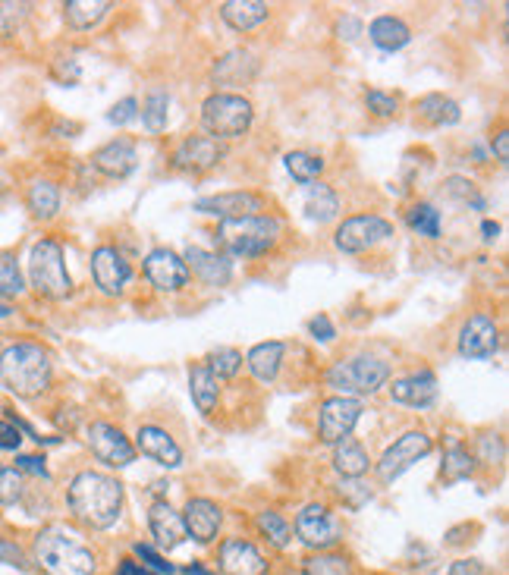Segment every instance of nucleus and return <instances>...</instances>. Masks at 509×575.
<instances>
[{
    "mask_svg": "<svg viewBox=\"0 0 509 575\" xmlns=\"http://www.w3.org/2000/svg\"><path fill=\"white\" fill-rule=\"evenodd\" d=\"M70 513L88 525L95 532H104V528L117 525L120 513H123V484L117 478H110L104 472H92L85 469L70 481Z\"/></svg>",
    "mask_w": 509,
    "mask_h": 575,
    "instance_id": "f257e3e1",
    "label": "nucleus"
},
{
    "mask_svg": "<svg viewBox=\"0 0 509 575\" xmlns=\"http://www.w3.org/2000/svg\"><path fill=\"white\" fill-rule=\"evenodd\" d=\"M22 497V475L19 469H4L0 466V503L10 506Z\"/></svg>",
    "mask_w": 509,
    "mask_h": 575,
    "instance_id": "c03bdc74",
    "label": "nucleus"
},
{
    "mask_svg": "<svg viewBox=\"0 0 509 575\" xmlns=\"http://www.w3.org/2000/svg\"><path fill=\"white\" fill-rule=\"evenodd\" d=\"M54 362L51 352L38 343H16L0 352V384L16 396H41L51 387Z\"/></svg>",
    "mask_w": 509,
    "mask_h": 575,
    "instance_id": "f03ea898",
    "label": "nucleus"
},
{
    "mask_svg": "<svg viewBox=\"0 0 509 575\" xmlns=\"http://www.w3.org/2000/svg\"><path fill=\"white\" fill-rule=\"evenodd\" d=\"M0 560H4V563H10V566L26 569V557H22L19 544H13V541H0Z\"/></svg>",
    "mask_w": 509,
    "mask_h": 575,
    "instance_id": "864d4df0",
    "label": "nucleus"
},
{
    "mask_svg": "<svg viewBox=\"0 0 509 575\" xmlns=\"http://www.w3.org/2000/svg\"><path fill=\"white\" fill-rule=\"evenodd\" d=\"M494 154H497V161L506 164L509 161V132H497V139H494Z\"/></svg>",
    "mask_w": 509,
    "mask_h": 575,
    "instance_id": "13d9d810",
    "label": "nucleus"
},
{
    "mask_svg": "<svg viewBox=\"0 0 509 575\" xmlns=\"http://www.w3.org/2000/svg\"><path fill=\"white\" fill-rule=\"evenodd\" d=\"M450 575H484L481 560H456L450 566Z\"/></svg>",
    "mask_w": 509,
    "mask_h": 575,
    "instance_id": "4d7b16f0",
    "label": "nucleus"
},
{
    "mask_svg": "<svg viewBox=\"0 0 509 575\" xmlns=\"http://www.w3.org/2000/svg\"><path fill=\"white\" fill-rule=\"evenodd\" d=\"M145 277H148V283L154 286V290L176 293L189 283V268L173 249H154L145 258Z\"/></svg>",
    "mask_w": 509,
    "mask_h": 575,
    "instance_id": "ddd939ff",
    "label": "nucleus"
},
{
    "mask_svg": "<svg viewBox=\"0 0 509 575\" xmlns=\"http://www.w3.org/2000/svg\"><path fill=\"white\" fill-rule=\"evenodd\" d=\"M296 535L305 547H315V550L334 547L340 538L337 522L330 519L327 506H321V503H308L305 510L296 516Z\"/></svg>",
    "mask_w": 509,
    "mask_h": 575,
    "instance_id": "2eb2a0df",
    "label": "nucleus"
},
{
    "mask_svg": "<svg viewBox=\"0 0 509 575\" xmlns=\"http://www.w3.org/2000/svg\"><path fill=\"white\" fill-rule=\"evenodd\" d=\"M92 164H95V170L110 176V180H123V176H129L132 170H136V164H139L136 142L126 139V136L107 142V145H101L92 154Z\"/></svg>",
    "mask_w": 509,
    "mask_h": 575,
    "instance_id": "aec40b11",
    "label": "nucleus"
},
{
    "mask_svg": "<svg viewBox=\"0 0 509 575\" xmlns=\"http://www.w3.org/2000/svg\"><path fill=\"white\" fill-rule=\"evenodd\" d=\"M148 528L154 535V544L161 550H176L183 541H186V525H183V516L173 510L167 500H158L151 503V513H148Z\"/></svg>",
    "mask_w": 509,
    "mask_h": 575,
    "instance_id": "4be33fe9",
    "label": "nucleus"
},
{
    "mask_svg": "<svg viewBox=\"0 0 509 575\" xmlns=\"http://www.w3.org/2000/svg\"><path fill=\"white\" fill-rule=\"evenodd\" d=\"M371 466V459L365 453L362 444H356V440H343V444H337V453H334V469L343 475V478H359L365 475Z\"/></svg>",
    "mask_w": 509,
    "mask_h": 575,
    "instance_id": "72a5a7b5",
    "label": "nucleus"
},
{
    "mask_svg": "<svg viewBox=\"0 0 509 575\" xmlns=\"http://www.w3.org/2000/svg\"><path fill=\"white\" fill-rule=\"evenodd\" d=\"M365 104H368V110L374 117H393L396 114V98L378 92V88H371V92L365 95Z\"/></svg>",
    "mask_w": 509,
    "mask_h": 575,
    "instance_id": "a18cd8bd",
    "label": "nucleus"
},
{
    "mask_svg": "<svg viewBox=\"0 0 509 575\" xmlns=\"http://www.w3.org/2000/svg\"><path fill=\"white\" fill-rule=\"evenodd\" d=\"M362 415V403L352 400V396H330L321 406V415H318V437L324 444H343L349 440L352 428H356Z\"/></svg>",
    "mask_w": 509,
    "mask_h": 575,
    "instance_id": "9d476101",
    "label": "nucleus"
},
{
    "mask_svg": "<svg viewBox=\"0 0 509 575\" xmlns=\"http://www.w3.org/2000/svg\"><path fill=\"white\" fill-rule=\"evenodd\" d=\"M268 13H271V7L261 4V0H227V4L220 7V19L236 32L258 29L261 22L268 19Z\"/></svg>",
    "mask_w": 509,
    "mask_h": 575,
    "instance_id": "a878e982",
    "label": "nucleus"
},
{
    "mask_svg": "<svg viewBox=\"0 0 509 575\" xmlns=\"http://www.w3.org/2000/svg\"><path fill=\"white\" fill-rule=\"evenodd\" d=\"M220 522H224V513L220 506L208 497H192L183 510V525H186V535L195 538L198 544H211L220 532Z\"/></svg>",
    "mask_w": 509,
    "mask_h": 575,
    "instance_id": "a211bd4d",
    "label": "nucleus"
},
{
    "mask_svg": "<svg viewBox=\"0 0 509 575\" xmlns=\"http://www.w3.org/2000/svg\"><path fill=\"white\" fill-rule=\"evenodd\" d=\"M26 286H22V274H19V264L13 252H0V296L13 299L19 296Z\"/></svg>",
    "mask_w": 509,
    "mask_h": 575,
    "instance_id": "79ce46f5",
    "label": "nucleus"
},
{
    "mask_svg": "<svg viewBox=\"0 0 509 575\" xmlns=\"http://www.w3.org/2000/svg\"><path fill=\"white\" fill-rule=\"evenodd\" d=\"M117 575H151V572H148V569H142L139 563L123 560V563H120V569H117Z\"/></svg>",
    "mask_w": 509,
    "mask_h": 575,
    "instance_id": "bf43d9fd",
    "label": "nucleus"
},
{
    "mask_svg": "<svg viewBox=\"0 0 509 575\" xmlns=\"http://www.w3.org/2000/svg\"><path fill=\"white\" fill-rule=\"evenodd\" d=\"M302 572L305 575H352V563L343 554H318L305 560Z\"/></svg>",
    "mask_w": 509,
    "mask_h": 575,
    "instance_id": "ea45409f",
    "label": "nucleus"
},
{
    "mask_svg": "<svg viewBox=\"0 0 509 575\" xmlns=\"http://www.w3.org/2000/svg\"><path fill=\"white\" fill-rule=\"evenodd\" d=\"M208 368H211V374H214L217 381H230V378H236L239 368H242V352L230 349V346L214 349L211 359H208Z\"/></svg>",
    "mask_w": 509,
    "mask_h": 575,
    "instance_id": "a19ab883",
    "label": "nucleus"
},
{
    "mask_svg": "<svg viewBox=\"0 0 509 575\" xmlns=\"http://www.w3.org/2000/svg\"><path fill=\"white\" fill-rule=\"evenodd\" d=\"M406 220H409V227L418 230L422 236L428 239H440V211L428 202H418L406 211Z\"/></svg>",
    "mask_w": 509,
    "mask_h": 575,
    "instance_id": "e433bc0d",
    "label": "nucleus"
},
{
    "mask_svg": "<svg viewBox=\"0 0 509 575\" xmlns=\"http://www.w3.org/2000/svg\"><path fill=\"white\" fill-rule=\"evenodd\" d=\"M136 117H139V101L136 98H123L120 104L110 107V114H107V120L114 126H126L129 120H136Z\"/></svg>",
    "mask_w": 509,
    "mask_h": 575,
    "instance_id": "de8ad7c7",
    "label": "nucleus"
},
{
    "mask_svg": "<svg viewBox=\"0 0 509 575\" xmlns=\"http://www.w3.org/2000/svg\"><path fill=\"white\" fill-rule=\"evenodd\" d=\"M264 208H268V202H264L258 192H246V189L208 195V198H198V202H195L198 214H211V217H220V220L258 217V214H264Z\"/></svg>",
    "mask_w": 509,
    "mask_h": 575,
    "instance_id": "f8f14e48",
    "label": "nucleus"
},
{
    "mask_svg": "<svg viewBox=\"0 0 509 575\" xmlns=\"http://www.w3.org/2000/svg\"><path fill=\"white\" fill-rule=\"evenodd\" d=\"M183 261H186L189 274H195L205 286H227L230 277H233V264L227 261V255H217V252H208V249L189 246Z\"/></svg>",
    "mask_w": 509,
    "mask_h": 575,
    "instance_id": "b1692460",
    "label": "nucleus"
},
{
    "mask_svg": "<svg viewBox=\"0 0 509 575\" xmlns=\"http://www.w3.org/2000/svg\"><path fill=\"white\" fill-rule=\"evenodd\" d=\"M431 437L425 431H406L403 437H396L393 444L384 450L381 462H378V478L384 484L396 481L406 469H412L418 459H425L431 453Z\"/></svg>",
    "mask_w": 509,
    "mask_h": 575,
    "instance_id": "1a4fd4ad",
    "label": "nucleus"
},
{
    "mask_svg": "<svg viewBox=\"0 0 509 575\" xmlns=\"http://www.w3.org/2000/svg\"><path fill=\"white\" fill-rule=\"evenodd\" d=\"M472 472H475L472 453L453 440V444L447 447V453H444V469H440V475H444V481H462V478H469Z\"/></svg>",
    "mask_w": 509,
    "mask_h": 575,
    "instance_id": "c9c22d12",
    "label": "nucleus"
},
{
    "mask_svg": "<svg viewBox=\"0 0 509 575\" xmlns=\"http://www.w3.org/2000/svg\"><path fill=\"white\" fill-rule=\"evenodd\" d=\"M136 557H139L148 569H154V572H167V575L173 572V566L158 554V550H151L148 544H136Z\"/></svg>",
    "mask_w": 509,
    "mask_h": 575,
    "instance_id": "8fccbe9b",
    "label": "nucleus"
},
{
    "mask_svg": "<svg viewBox=\"0 0 509 575\" xmlns=\"http://www.w3.org/2000/svg\"><path fill=\"white\" fill-rule=\"evenodd\" d=\"M16 469H26V472H32V475L48 478V469H44V459H41V456H19V459H16Z\"/></svg>",
    "mask_w": 509,
    "mask_h": 575,
    "instance_id": "5fc2aeb1",
    "label": "nucleus"
},
{
    "mask_svg": "<svg viewBox=\"0 0 509 575\" xmlns=\"http://www.w3.org/2000/svg\"><path fill=\"white\" fill-rule=\"evenodd\" d=\"M283 224L271 214L258 217H239V220H220L217 242L236 258H258L277 246Z\"/></svg>",
    "mask_w": 509,
    "mask_h": 575,
    "instance_id": "20e7f679",
    "label": "nucleus"
},
{
    "mask_svg": "<svg viewBox=\"0 0 509 575\" xmlns=\"http://www.w3.org/2000/svg\"><path fill=\"white\" fill-rule=\"evenodd\" d=\"M214 82L217 85H249L258 76V57L252 51H230L214 63Z\"/></svg>",
    "mask_w": 509,
    "mask_h": 575,
    "instance_id": "393cba45",
    "label": "nucleus"
},
{
    "mask_svg": "<svg viewBox=\"0 0 509 575\" xmlns=\"http://www.w3.org/2000/svg\"><path fill=\"white\" fill-rule=\"evenodd\" d=\"M22 444V434L13 422H7V418H0V450H19Z\"/></svg>",
    "mask_w": 509,
    "mask_h": 575,
    "instance_id": "3c124183",
    "label": "nucleus"
},
{
    "mask_svg": "<svg viewBox=\"0 0 509 575\" xmlns=\"http://www.w3.org/2000/svg\"><path fill=\"white\" fill-rule=\"evenodd\" d=\"M337 32H340V38L352 41V38H359V32H362V22H359L356 16H343V19H340V26H337Z\"/></svg>",
    "mask_w": 509,
    "mask_h": 575,
    "instance_id": "6e6d98bb",
    "label": "nucleus"
},
{
    "mask_svg": "<svg viewBox=\"0 0 509 575\" xmlns=\"http://www.w3.org/2000/svg\"><path fill=\"white\" fill-rule=\"evenodd\" d=\"M88 447L110 469H126L136 459V447L129 444V437L110 422H92L88 425Z\"/></svg>",
    "mask_w": 509,
    "mask_h": 575,
    "instance_id": "9b49d317",
    "label": "nucleus"
},
{
    "mask_svg": "<svg viewBox=\"0 0 509 575\" xmlns=\"http://www.w3.org/2000/svg\"><path fill=\"white\" fill-rule=\"evenodd\" d=\"M390 396H393L396 403L415 406V409L431 406L437 400V378H434V371L422 368V371L406 374V378H400V381H393Z\"/></svg>",
    "mask_w": 509,
    "mask_h": 575,
    "instance_id": "5701e85b",
    "label": "nucleus"
},
{
    "mask_svg": "<svg viewBox=\"0 0 509 575\" xmlns=\"http://www.w3.org/2000/svg\"><path fill=\"white\" fill-rule=\"evenodd\" d=\"M189 393H192V403L198 406V412L211 415L217 400H220V381L211 374L208 365H192L189 371Z\"/></svg>",
    "mask_w": 509,
    "mask_h": 575,
    "instance_id": "bb28decb",
    "label": "nucleus"
},
{
    "mask_svg": "<svg viewBox=\"0 0 509 575\" xmlns=\"http://www.w3.org/2000/svg\"><path fill=\"white\" fill-rule=\"evenodd\" d=\"M368 35H371V41L378 44L381 51H400V48H406L409 38H412L409 26H406L403 19H396V16H378L368 26Z\"/></svg>",
    "mask_w": 509,
    "mask_h": 575,
    "instance_id": "c85d7f7f",
    "label": "nucleus"
},
{
    "mask_svg": "<svg viewBox=\"0 0 509 575\" xmlns=\"http://www.w3.org/2000/svg\"><path fill=\"white\" fill-rule=\"evenodd\" d=\"M29 16V4H0V38H13Z\"/></svg>",
    "mask_w": 509,
    "mask_h": 575,
    "instance_id": "37998d69",
    "label": "nucleus"
},
{
    "mask_svg": "<svg viewBox=\"0 0 509 575\" xmlns=\"http://www.w3.org/2000/svg\"><path fill=\"white\" fill-rule=\"evenodd\" d=\"M415 110H418V117H422L425 123H431V126H456L459 117H462L459 104L453 98H447V95H437V92L425 95L422 101L415 104Z\"/></svg>",
    "mask_w": 509,
    "mask_h": 575,
    "instance_id": "7c9ffc66",
    "label": "nucleus"
},
{
    "mask_svg": "<svg viewBox=\"0 0 509 575\" xmlns=\"http://www.w3.org/2000/svg\"><path fill=\"white\" fill-rule=\"evenodd\" d=\"M340 214V198L337 192L324 186V183H315L305 189V217L315 220V224H330Z\"/></svg>",
    "mask_w": 509,
    "mask_h": 575,
    "instance_id": "c756f323",
    "label": "nucleus"
},
{
    "mask_svg": "<svg viewBox=\"0 0 509 575\" xmlns=\"http://www.w3.org/2000/svg\"><path fill=\"white\" fill-rule=\"evenodd\" d=\"M500 346V330L494 318L488 315H472L459 330V356L466 359H491Z\"/></svg>",
    "mask_w": 509,
    "mask_h": 575,
    "instance_id": "dca6fc26",
    "label": "nucleus"
},
{
    "mask_svg": "<svg viewBox=\"0 0 509 575\" xmlns=\"http://www.w3.org/2000/svg\"><path fill=\"white\" fill-rule=\"evenodd\" d=\"M220 161H224V148L208 136H189L173 151V167L186 173H205L217 167Z\"/></svg>",
    "mask_w": 509,
    "mask_h": 575,
    "instance_id": "f3484780",
    "label": "nucleus"
},
{
    "mask_svg": "<svg viewBox=\"0 0 509 575\" xmlns=\"http://www.w3.org/2000/svg\"><path fill=\"white\" fill-rule=\"evenodd\" d=\"M258 528H261V535H268V541L274 544V547H290V541H293V528H290V522H286L280 513H271V510H264L261 516H258Z\"/></svg>",
    "mask_w": 509,
    "mask_h": 575,
    "instance_id": "58836bf2",
    "label": "nucleus"
},
{
    "mask_svg": "<svg viewBox=\"0 0 509 575\" xmlns=\"http://www.w3.org/2000/svg\"><path fill=\"white\" fill-rule=\"evenodd\" d=\"M107 10H110L107 0H70V4H63V16L73 29L98 26V22L107 16Z\"/></svg>",
    "mask_w": 509,
    "mask_h": 575,
    "instance_id": "473e14b6",
    "label": "nucleus"
},
{
    "mask_svg": "<svg viewBox=\"0 0 509 575\" xmlns=\"http://www.w3.org/2000/svg\"><path fill=\"white\" fill-rule=\"evenodd\" d=\"M255 120L252 101L233 95V92H214L202 104V126L208 132V139H239L246 136L249 126Z\"/></svg>",
    "mask_w": 509,
    "mask_h": 575,
    "instance_id": "423d86ee",
    "label": "nucleus"
},
{
    "mask_svg": "<svg viewBox=\"0 0 509 575\" xmlns=\"http://www.w3.org/2000/svg\"><path fill=\"white\" fill-rule=\"evenodd\" d=\"M132 447H136L142 456L154 459L164 469H180L183 466L180 444H176V440L164 428H158V425H142L139 434H136V444H132Z\"/></svg>",
    "mask_w": 509,
    "mask_h": 575,
    "instance_id": "6ab92c4d",
    "label": "nucleus"
},
{
    "mask_svg": "<svg viewBox=\"0 0 509 575\" xmlns=\"http://www.w3.org/2000/svg\"><path fill=\"white\" fill-rule=\"evenodd\" d=\"M0 315H7V312H4V308H0Z\"/></svg>",
    "mask_w": 509,
    "mask_h": 575,
    "instance_id": "e2e57ef3",
    "label": "nucleus"
},
{
    "mask_svg": "<svg viewBox=\"0 0 509 575\" xmlns=\"http://www.w3.org/2000/svg\"><path fill=\"white\" fill-rule=\"evenodd\" d=\"M220 569L227 575H268V560L261 550L242 538H230L220 544Z\"/></svg>",
    "mask_w": 509,
    "mask_h": 575,
    "instance_id": "412c9836",
    "label": "nucleus"
},
{
    "mask_svg": "<svg viewBox=\"0 0 509 575\" xmlns=\"http://www.w3.org/2000/svg\"><path fill=\"white\" fill-rule=\"evenodd\" d=\"M283 164H286V170H290L293 180H299V183H315L324 170V161L312 151H290L283 158Z\"/></svg>",
    "mask_w": 509,
    "mask_h": 575,
    "instance_id": "f704fd0d",
    "label": "nucleus"
},
{
    "mask_svg": "<svg viewBox=\"0 0 509 575\" xmlns=\"http://www.w3.org/2000/svg\"><path fill=\"white\" fill-rule=\"evenodd\" d=\"M481 233H484V239H494V236L500 233V227L491 224V220H484V224H481Z\"/></svg>",
    "mask_w": 509,
    "mask_h": 575,
    "instance_id": "052dcab7",
    "label": "nucleus"
},
{
    "mask_svg": "<svg viewBox=\"0 0 509 575\" xmlns=\"http://www.w3.org/2000/svg\"><path fill=\"white\" fill-rule=\"evenodd\" d=\"M35 563L44 575H95V554L79 535L51 525L35 538Z\"/></svg>",
    "mask_w": 509,
    "mask_h": 575,
    "instance_id": "7ed1b4c3",
    "label": "nucleus"
},
{
    "mask_svg": "<svg viewBox=\"0 0 509 575\" xmlns=\"http://www.w3.org/2000/svg\"><path fill=\"white\" fill-rule=\"evenodd\" d=\"M170 98L167 92H151L142 104V123L148 126V132H164L167 129V117H170Z\"/></svg>",
    "mask_w": 509,
    "mask_h": 575,
    "instance_id": "4c0bfd02",
    "label": "nucleus"
},
{
    "mask_svg": "<svg viewBox=\"0 0 509 575\" xmlns=\"http://www.w3.org/2000/svg\"><path fill=\"white\" fill-rule=\"evenodd\" d=\"M390 236H393V224H390V220H384L381 214H356V217L343 220V224L337 227L334 242H337L340 252L356 255V252L374 249L378 242H384Z\"/></svg>",
    "mask_w": 509,
    "mask_h": 575,
    "instance_id": "6e6552de",
    "label": "nucleus"
},
{
    "mask_svg": "<svg viewBox=\"0 0 509 575\" xmlns=\"http://www.w3.org/2000/svg\"><path fill=\"white\" fill-rule=\"evenodd\" d=\"M308 330H312L315 340H321V343H330V340L337 337V330H334V324H330V318H327V315L312 318V324H308Z\"/></svg>",
    "mask_w": 509,
    "mask_h": 575,
    "instance_id": "603ef678",
    "label": "nucleus"
},
{
    "mask_svg": "<svg viewBox=\"0 0 509 575\" xmlns=\"http://www.w3.org/2000/svg\"><path fill=\"white\" fill-rule=\"evenodd\" d=\"M26 205H29V211H32L35 220H51V217L60 211V189H57V183H51V180H35V183L29 186Z\"/></svg>",
    "mask_w": 509,
    "mask_h": 575,
    "instance_id": "2f4dec72",
    "label": "nucleus"
},
{
    "mask_svg": "<svg viewBox=\"0 0 509 575\" xmlns=\"http://www.w3.org/2000/svg\"><path fill=\"white\" fill-rule=\"evenodd\" d=\"M478 447H481V459H484V462H503V456H506L500 434H484V437H478Z\"/></svg>",
    "mask_w": 509,
    "mask_h": 575,
    "instance_id": "09e8293b",
    "label": "nucleus"
},
{
    "mask_svg": "<svg viewBox=\"0 0 509 575\" xmlns=\"http://www.w3.org/2000/svg\"><path fill=\"white\" fill-rule=\"evenodd\" d=\"M390 381V365L374 359V356H356V359H346V362H337L334 368L327 371V384L340 390L343 396H365V393H374L381 390L384 384Z\"/></svg>",
    "mask_w": 509,
    "mask_h": 575,
    "instance_id": "0eeeda50",
    "label": "nucleus"
},
{
    "mask_svg": "<svg viewBox=\"0 0 509 575\" xmlns=\"http://www.w3.org/2000/svg\"><path fill=\"white\" fill-rule=\"evenodd\" d=\"M447 192L453 195V198H459V202H472L475 208H481L484 202L478 198V192H475V183H469V180H462V176H453V180L447 183Z\"/></svg>",
    "mask_w": 509,
    "mask_h": 575,
    "instance_id": "49530a36",
    "label": "nucleus"
},
{
    "mask_svg": "<svg viewBox=\"0 0 509 575\" xmlns=\"http://www.w3.org/2000/svg\"><path fill=\"white\" fill-rule=\"evenodd\" d=\"M186 575H214V572H208L205 566H198V563H192V566L186 569Z\"/></svg>",
    "mask_w": 509,
    "mask_h": 575,
    "instance_id": "680f3d73",
    "label": "nucleus"
},
{
    "mask_svg": "<svg viewBox=\"0 0 509 575\" xmlns=\"http://www.w3.org/2000/svg\"><path fill=\"white\" fill-rule=\"evenodd\" d=\"M29 283L32 290L44 299H66L73 293V280L66 271L63 249L57 239H38L29 255Z\"/></svg>",
    "mask_w": 509,
    "mask_h": 575,
    "instance_id": "39448f33",
    "label": "nucleus"
},
{
    "mask_svg": "<svg viewBox=\"0 0 509 575\" xmlns=\"http://www.w3.org/2000/svg\"><path fill=\"white\" fill-rule=\"evenodd\" d=\"M92 277L104 296H120L132 277V268L114 246H98L92 252Z\"/></svg>",
    "mask_w": 509,
    "mask_h": 575,
    "instance_id": "4468645a",
    "label": "nucleus"
},
{
    "mask_svg": "<svg viewBox=\"0 0 509 575\" xmlns=\"http://www.w3.org/2000/svg\"><path fill=\"white\" fill-rule=\"evenodd\" d=\"M283 352H286V349H283V343H277V340H271V343H258V346L249 349L246 365H249V371L255 374L258 381L271 384V381L277 378V371H280Z\"/></svg>",
    "mask_w": 509,
    "mask_h": 575,
    "instance_id": "cd10ccee",
    "label": "nucleus"
}]
</instances>
